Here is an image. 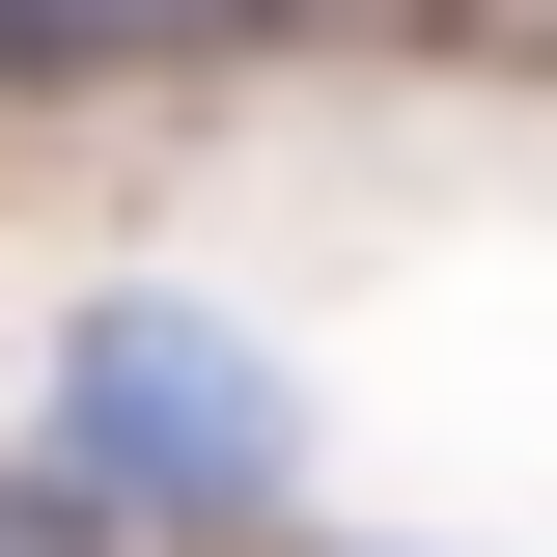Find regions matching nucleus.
<instances>
[{
	"mask_svg": "<svg viewBox=\"0 0 557 557\" xmlns=\"http://www.w3.org/2000/svg\"><path fill=\"white\" fill-rule=\"evenodd\" d=\"M84 28H112V0H0V84H57V57H84Z\"/></svg>",
	"mask_w": 557,
	"mask_h": 557,
	"instance_id": "f03ea898",
	"label": "nucleus"
},
{
	"mask_svg": "<svg viewBox=\"0 0 557 557\" xmlns=\"http://www.w3.org/2000/svg\"><path fill=\"white\" fill-rule=\"evenodd\" d=\"M28 446H57V502H84V530H251L307 418H278V362L223 335V307L112 278V307L57 335V418H28Z\"/></svg>",
	"mask_w": 557,
	"mask_h": 557,
	"instance_id": "f257e3e1",
	"label": "nucleus"
},
{
	"mask_svg": "<svg viewBox=\"0 0 557 557\" xmlns=\"http://www.w3.org/2000/svg\"><path fill=\"white\" fill-rule=\"evenodd\" d=\"M139 28H278V0H139Z\"/></svg>",
	"mask_w": 557,
	"mask_h": 557,
	"instance_id": "7ed1b4c3",
	"label": "nucleus"
}]
</instances>
